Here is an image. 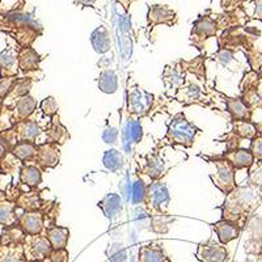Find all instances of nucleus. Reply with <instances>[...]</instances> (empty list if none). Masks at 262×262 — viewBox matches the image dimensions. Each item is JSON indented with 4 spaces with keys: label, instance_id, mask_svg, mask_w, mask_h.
Segmentation results:
<instances>
[{
    "label": "nucleus",
    "instance_id": "nucleus-20",
    "mask_svg": "<svg viewBox=\"0 0 262 262\" xmlns=\"http://www.w3.org/2000/svg\"><path fill=\"white\" fill-rule=\"evenodd\" d=\"M34 106H36V101H34L32 97H29V96L23 97L20 101H18V105H17L18 113H20V116L23 117H28L29 114L33 113Z\"/></svg>",
    "mask_w": 262,
    "mask_h": 262
},
{
    "label": "nucleus",
    "instance_id": "nucleus-26",
    "mask_svg": "<svg viewBox=\"0 0 262 262\" xmlns=\"http://www.w3.org/2000/svg\"><path fill=\"white\" fill-rule=\"evenodd\" d=\"M102 139L105 140V143L116 144L117 139H118V130L114 127H107L102 134Z\"/></svg>",
    "mask_w": 262,
    "mask_h": 262
},
{
    "label": "nucleus",
    "instance_id": "nucleus-22",
    "mask_svg": "<svg viewBox=\"0 0 262 262\" xmlns=\"http://www.w3.org/2000/svg\"><path fill=\"white\" fill-rule=\"evenodd\" d=\"M126 250L123 245L114 244L109 250V258L112 262H125L126 261Z\"/></svg>",
    "mask_w": 262,
    "mask_h": 262
},
{
    "label": "nucleus",
    "instance_id": "nucleus-37",
    "mask_svg": "<svg viewBox=\"0 0 262 262\" xmlns=\"http://www.w3.org/2000/svg\"><path fill=\"white\" fill-rule=\"evenodd\" d=\"M2 262H15V259H13L12 257H7V258H4Z\"/></svg>",
    "mask_w": 262,
    "mask_h": 262
},
{
    "label": "nucleus",
    "instance_id": "nucleus-4",
    "mask_svg": "<svg viewBox=\"0 0 262 262\" xmlns=\"http://www.w3.org/2000/svg\"><path fill=\"white\" fill-rule=\"evenodd\" d=\"M176 17V13L164 6H154L149 8L148 20L154 24H170V21Z\"/></svg>",
    "mask_w": 262,
    "mask_h": 262
},
{
    "label": "nucleus",
    "instance_id": "nucleus-28",
    "mask_svg": "<svg viewBox=\"0 0 262 262\" xmlns=\"http://www.w3.org/2000/svg\"><path fill=\"white\" fill-rule=\"evenodd\" d=\"M50 248V244H49L48 240H45V238H39V240H37L36 244H34V250L39 254H49Z\"/></svg>",
    "mask_w": 262,
    "mask_h": 262
},
{
    "label": "nucleus",
    "instance_id": "nucleus-35",
    "mask_svg": "<svg viewBox=\"0 0 262 262\" xmlns=\"http://www.w3.org/2000/svg\"><path fill=\"white\" fill-rule=\"evenodd\" d=\"M11 83H12V81H11V80H8V81H6V83H3V85L0 86V95H4V93H7V91H8L9 85H11Z\"/></svg>",
    "mask_w": 262,
    "mask_h": 262
},
{
    "label": "nucleus",
    "instance_id": "nucleus-30",
    "mask_svg": "<svg viewBox=\"0 0 262 262\" xmlns=\"http://www.w3.org/2000/svg\"><path fill=\"white\" fill-rule=\"evenodd\" d=\"M42 156H43V163L46 164V165H54L55 164V161H57V154H55V151H53V149H45V151L42 152Z\"/></svg>",
    "mask_w": 262,
    "mask_h": 262
},
{
    "label": "nucleus",
    "instance_id": "nucleus-29",
    "mask_svg": "<svg viewBox=\"0 0 262 262\" xmlns=\"http://www.w3.org/2000/svg\"><path fill=\"white\" fill-rule=\"evenodd\" d=\"M42 109H43L48 114L55 113V111H57V104H55V101H54V98L53 97L46 98L45 101L42 102Z\"/></svg>",
    "mask_w": 262,
    "mask_h": 262
},
{
    "label": "nucleus",
    "instance_id": "nucleus-1",
    "mask_svg": "<svg viewBox=\"0 0 262 262\" xmlns=\"http://www.w3.org/2000/svg\"><path fill=\"white\" fill-rule=\"evenodd\" d=\"M195 133L196 130L193 125H190L182 116H177L170 123L168 135L174 143L190 146L195 137Z\"/></svg>",
    "mask_w": 262,
    "mask_h": 262
},
{
    "label": "nucleus",
    "instance_id": "nucleus-18",
    "mask_svg": "<svg viewBox=\"0 0 262 262\" xmlns=\"http://www.w3.org/2000/svg\"><path fill=\"white\" fill-rule=\"evenodd\" d=\"M232 161L236 167H238V168L248 167V165H250V164H252V161H253V156H252V154H250V152L242 149V151H236L235 154H233Z\"/></svg>",
    "mask_w": 262,
    "mask_h": 262
},
{
    "label": "nucleus",
    "instance_id": "nucleus-6",
    "mask_svg": "<svg viewBox=\"0 0 262 262\" xmlns=\"http://www.w3.org/2000/svg\"><path fill=\"white\" fill-rule=\"evenodd\" d=\"M98 206L101 207L104 214L107 217L113 219L114 216L119 214V211L122 210V205H121V196L117 195V194H109L98 203Z\"/></svg>",
    "mask_w": 262,
    "mask_h": 262
},
{
    "label": "nucleus",
    "instance_id": "nucleus-13",
    "mask_svg": "<svg viewBox=\"0 0 262 262\" xmlns=\"http://www.w3.org/2000/svg\"><path fill=\"white\" fill-rule=\"evenodd\" d=\"M130 200L134 205H138V203L143 202L144 198H146L148 194H147V189L144 186L143 181H135L134 184L131 185L130 189Z\"/></svg>",
    "mask_w": 262,
    "mask_h": 262
},
{
    "label": "nucleus",
    "instance_id": "nucleus-34",
    "mask_svg": "<svg viewBox=\"0 0 262 262\" xmlns=\"http://www.w3.org/2000/svg\"><path fill=\"white\" fill-rule=\"evenodd\" d=\"M256 16L262 17V0H257L256 2Z\"/></svg>",
    "mask_w": 262,
    "mask_h": 262
},
{
    "label": "nucleus",
    "instance_id": "nucleus-17",
    "mask_svg": "<svg viewBox=\"0 0 262 262\" xmlns=\"http://www.w3.org/2000/svg\"><path fill=\"white\" fill-rule=\"evenodd\" d=\"M163 169L164 163L160 158H158V156H152V158H149L148 163H147V172H148L149 176L156 179V177L160 176Z\"/></svg>",
    "mask_w": 262,
    "mask_h": 262
},
{
    "label": "nucleus",
    "instance_id": "nucleus-27",
    "mask_svg": "<svg viewBox=\"0 0 262 262\" xmlns=\"http://www.w3.org/2000/svg\"><path fill=\"white\" fill-rule=\"evenodd\" d=\"M39 130L37 127L36 123L33 122H28L27 125L24 126V138L27 139H33V138H36L38 135Z\"/></svg>",
    "mask_w": 262,
    "mask_h": 262
},
{
    "label": "nucleus",
    "instance_id": "nucleus-21",
    "mask_svg": "<svg viewBox=\"0 0 262 262\" xmlns=\"http://www.w3.org/2000/svg\"><path fill=\"white\" fill-rule=\"evenodd\" d=\"M24 228L30 233H37L41 231L42 228V221L41 217L37 215H29L24 219Z\"/></svg>",
    "mask_w": 262,
    "mask_h": 262
},
{
    "label": "nucleus",
    "instance_id": "nucleus-10",
    "mask_svg": "<svg viewBox=\"0 0 262 262\" xmlns=\"http://www.w3.org/2000/svg\"><path fill=\"white\" fill-rule=\"evenodd\" d=\"M151 193L148 194L149 198H151V202L154 203L155 207H159L163 203H167L169 200V194H168L167 188L161 184H156L154 186H151Z\"/></svg>",
    "mask_w": 262,
    "mask_h": 262
},
{
    "label": "nucleus",
    "instance_id": "nucleus-33",
    "mask_svg": "<svg viewBox=\"0 0 262 262\" xmlns=\"http://www.w3.org/2000/svg\"><path fill=\"white\" fill-rule=\"evenodd\" d=\"M253 149L256 155H258L259 158H262V139L257 140L256 143L253 144Z\"/></svg>",
    "mask_w": 262,
    "mask_h": 262
},
{
    "label": "nucleus",
    "instance_id": "nucleus-8",
    "mask_svg": "<svg viewBox=\"0 0 262 262\" xmlns=\"http://www.w3.org/2000/svg\"><path fill=\"white\" fill-rule=\"evenodd\" d=\"M49 240H50L53 248L57 250L63 249L66 247L67 238H69V231L66 228H60V227H55V228L49 231Z\"/></svg>",
    "mask_w": 262,
    "mask_h": 262
},
{
    "label": "nucleus",
    "instance_id": "nucleus-23",
    "mask_svg": "<svg viewBox=\"0 0 262 262\" xmlns=\"http://www.w3.org/2000/svg\"><path fill=\"white\" fill-rule=\"evenodd\" d=\"M20 60L21 66H23L25 70L30 69V67H36V64L38 63V55H37L33 50H27L23 53Z\"/></svg>",
    "mask_w": 262,
    "mask_h": 262
},
{
    "label": "nucleus",
    "instance_id": "nucleus-11",
    "mask_svg": "<svg viewBox=\"0 0 262 262\" xmlns=\"http://www.w3.org/2000/svg\"><path fill=\"white\" fill-rule=\"evenodd\" d=\"M104 165L109 170L112 172H117L122 168V164H123V159L122 155L119 154L118 151L116 149H111V151H106L104 156Z\"/></svg>",
    "mask_w": 262,
    "mask_h": 262
},
{
    "label": "nucleus",
    "instance_id": "nucleus-15",
    "mask_svg": "<svg viewBox=\"0 0 262 262\" xmlns=\"http://www.w3.org/2000/svg\"><path fill=\"white\" fill-rule=\"evenodd\" d=\"M21 180L25 184L30 185V186H34V185H37L41 181V173H39V170L37 168L27 167L21 172Z\"/></svg>",
    "mask_w": 262,
    "mask_h": 262
},
{
    "label": "nucleus",
    "instance_id": "nucleus-7",
    "mask_svg": "<svg viewBox=\"0 0 262 262\" xmlns=\"http://www.w3.org/2000/svg\"><path fill=\"white\" fill-rule=\"evenodd\" d=\"M98 86L100 90L105 93H114L118 88V81H117V76L112 70H105L100 75L98 79Z\"/></svg>",
    "mask_w": 262,
    "mask_h": 262
},
{
    "label": "nucleus",
    "instance_id": "nucleus-36",
    "mask_svg": "<svg viewBox=\"0 0 262 262\" xmlns=\"http://www.w3.org/2000/svg\"><path fill=\"white\" fill-rule=\"evenodd\" d=\"M75 2L81 6H92L96 3V0H75Z\"/></svg>",
    "mask_w": 262,
    "mask_h": 262
},
{
    "label": "nucleus",
    "instance_id": "nucleus-12",
    "mask_svg": "<svg viewBox=\"0 0 262 262\" xmlns=\"http://www.w3.org/2000/svg\"><path fill=\"white\" fill-rule=\"evenodd\" d=\"M125 135L130 143H139L142 137H143V133H142V126L138 121H128V123L126 125L125 128Z\"/></svg>",
    "mask_w": 262,
    "mask_h": 262
},
{
    "label": "nucleus",
    "instance_id": "nucleus-2",
    "mask_svg": "<svg viewBox=\"0 0 262 262\" xmlns=\"http://www.w3.org/2000/svg\"><path fill=\"white\" fill-rule=\"evenodd\" d=\"M152 100H154V97L144 92V91H140L138 88L131 90L130 97H128L130 112H133V113H143L152 104Z\"/></svg>",
    "mask_w": 262,
    "mask_h": 262
},
{
    "label": "nucleus",
    "instance_id": "nucleus-25",
    "mask_svg": "<svg viewBox=\"0 0 262 262\" xmlns=\"http://www.w3.org/2000/svg\"><path fill=\"white\" fill-rule=\"evenodd\" d=\"M228 109L236 117H243L245 112H247V107H245V105L240 100H231V101H228Z\"/></svg>",
    "mask_w": 262,
    "mask_h": 262
},
{
    "label": "nucleus",
    "instance_id": "nucleus-14",
    "mask_svg": "<svg viewBox=\"0 0 262 262\" xmlns=\"http://www.w3.org/2000/svg\"><path fill=\"white\" fill-rule=\"evenodd\" d=\"M215 27H216L215 23L210 20V18H201L195 24V32L201 34V36H205L206 38V37L215 34V32H216V28Z\"/></svg>",
    "mask_w": 262,
    "mask_h": 262
},
{
    "label": "nucleus",
    "instance_id": "nucleus-24",
    "mask_svg": "<svg viewBox=\"0 0 262 262\" xmlns=\"http://www.w3.org/2000/svg\"><path fill=\"white\" fill-rule=\"evenodd\" d=\"M15 155H17L20 159L32 158L34 155V148L29 143H20L15 149Z\"/></svg>",
    "mask_w": 262,
    "mask_h": 262
},
{
    "label": "nucleus",
    "instance_id": "nucleus-3",
    "mask_svg": "<svg viewBox=\"0 0 262 262\" xmlns=\"http://www.w3.org/2000/svg\"><path fill=\"white\" fill-rule=\"evenodd\" d=\"M226 256V250L217 244L201 245L198 249V258L203 262H224Z\"/></svg>",
    "mask_w": 262,
    "mask_h": 262
},
{
    "label": "nucleus",
    "instance_id": "nucleus-31",
    "mask_svg": "<svg viewBox=\"0 0 262 262\" xmlns=\"http://www.w3.org/2000/svg\"><path fill=\"white\" fill-rule=\"evenodd\" d=\"M15 63V58L8 53H2L0 54V64L4 66V67H8V66H12Z\"/></svg>",
    "mask_w": 262,
    "mask_h": 262
},
{
    "label": "nucleus",
    "instance_id": "nucleus-32",
    "mask_svg": "<svg viewBox=\"0 0 262 262\" xmlns=\"http://www.w3.org/2000/svg\"><path fill=\"white\" fill-rule=\"evenodd\" d=\"M11 214V207L9 206H4V207H0V222L3 223L9 217Z\"/></svg>",
    "mask_w": 262,
    "mask_h": 262
},
{
    "label": "nucleus",
    "instance_id": "nucleus-16",
    "mask_svg": "<svg viewBox=\"0 0 262 262\" xmlns=\"http://www.w3.org/2000/svg\"><path fill=\"white\" fill-rule=\"evenodd\" d=\"M140 262H164V256L161 250L144 248L140 250Z\"/></svg>",
    "mask_w": 262,
    "mask_h": 262
},
{
    "label": "nucleus",
    "instance_id": "nucleus-19",
    "mask_svg": "<svg viewBox=\"0 0 262 262\" xmlns=\"http://www.w3.org/2000/svg\"><path fill=\"white\" fill-rule=\"evenodd\" d=\"M232 179H233V173L232 169L227 165L226 163L219 167V170H217V182H221L223 184V190L226 191V185H232ZM219 184V186H221Z\"/></svg>",
    "mask_w": 262,
    "mask_h": 262
},
{
    "label": "nucleus",
    "instance_id": "nucleus-38",
    "mask_svg": "<svg viewBox=\"0 0 262 262\" xmlns=\"http://www.w3.org/2000/svg\"><path fill=\"white\" fill-rule=\"evenodd\" d=\"M122 3H125V7H127V4L130 3V2H133V0H121Z\"/></svg>",
    "mask_w": 262,
    "mask_h": 262
},
{
    "label": "nucleus",
    "instance_id": "nucleus-5",
    "mask_svg": "<svg viewBox=\"0 0 262 262\" xmlns=\"http://www.w3.org/2000/svg\"><path fill=\"white\" fill-rule=\"evenodd\" d=\"M91 42H92V46L95 48V50L100 54L106 53L111 49V37H109V33L104 27L97 28L92 33Z\"/></svg>",
    "mask_w": 262,
    "mask_h": 262
},
{
    "label": "nucleus",
    "instance_id": "nucleus-39",
    "mask_svg": "<svg viewBox=\"0 0 262 262\" xmlns=\"http://www.w3.org/2000/svg\"><path fill=\"white\" fill-rule=\"evenodd\" d=\"M3 152H4V149H3V147H2V144H0V156L3 155Z\"/></svg>",
    "mask_w": 262,
    "mask_h": 262
},
{
    "label": "nucleus",
    "instance_id": "nucleus-9",
    "mask_svg": "<svg viewBox=\"0 0 262 262\" xmlns=\"http://www.w3.org/2000/svg\"><path fill=\"white\" fill-rule=\"evenodd\" d=\"M215 231H216L217 236H219V240L222 243H228L231 242L232 238L237 237V228H236L233 224L231 223H226V222H221V223H217L215 226Z\"/></svg>",
    "mask_w": 262,
    "mask_h": 262
}]
</instances>
